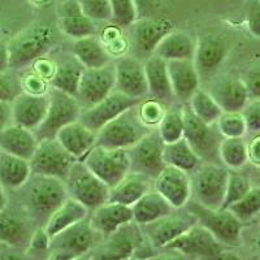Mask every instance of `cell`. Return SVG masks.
Returning a JSON list of instances; mask_svg holds the SVG:
<instances>
[{
  "mask_svg": "<svg viewBox=\"0 0 260 260\" xmlns=\"http://www.w3.org/2000/svg\"><path fill=\"white\" fill-rule=\"evenodd\" d=\"M16 191H20V207L37 228L45 226L50 216L69 197L64 181L34 173Z\"/></svg>",
  "mask_w": 260,
  "mask_h": 260,
  "instance_id": "obj_1",
  "label": "cell"
},
{
  "mask_svg": "<svg viewBox=\"0 0 260 260\" xmlns=\"http://www.w3.org/2000/svg\"><path fill=\"white\" fill-rule=\"evenodd\" d=\"M57 41L56 31L47 22H34L8 42L9 68L20 71L46 56Z\"/></svg>",
  "mask_w": 260,
  "mask_h": 260,
  "instance_id": "obj_2",
  "label": "cell"
},
{
  "mask_svg": "<svg viewBox=\"0 0 260 260\" xmlns=\"http://www.w3.org/2000/svg\"><path fill=\"white\" fill-rule=\"evenodd\" d=\"M99 238L102 236L94 231L87 216L86 219L51 237L48 257L59 260L78 259L89 254L99 242Z\"/></svg>",
  "mask_w": 260,
  "mask_h": 260,
  "instance_id": "obj_3",
  "label": "cell"
},
{
  "mask_svg": "<svg viewBox=\"0 0 260 260\" xmlns=\"http://www.w3.org/2000/svg\"><path fill=\"white\" fill-rule=\"evenodd\" d=\"M229 171L215 162H204L192 172L191 195L194 201L207 208H221L226 191Z\"/></svg>",
  "mask_w": 260,
  "mask_h": 260,
  "instance_id": "obj_4",
  "label": "cell"
},
{
  "mask_svg": "<svg viewBox=\"0 0 260 260\" xmlns=\"http://www.w3.org/2000/svg\"><path fill=\"white\" fill-rule=\"evenodd\" d=\"M151 130L152 129L147 127L141 121L137 106H134L104 125L98 132L95 145L108 148L127 150L136 145L139 139H142L146 134L150 133Z\"/></svg>",
  "mask_w": 260,
  "mask_h": 260,
  "instance_id": "obj_5",
  "label": "cell"
},
{
  "mask_svg": "<svg viewBox=\"0 0 260 260\" xmlns=\"http://www.w3.org/2000/svg\"><path fill=\"white\" fill-rule=\"evenodd\" d=\"M68 195L77 199L89 211L107 203L111 187L95 176L82 160H77L64 180Z\"/></svg>",
  "mask_w": 260,
  "mask_h": 260,
  "instance_id": "obj_6",
  "label": "cell"
},
{
  "mask_svg": "<svg viewBox=\"0 0 260 260\" xmlns=\"http://www.w3.org/2000/svg\"><path fill=\"white\" fill-rule=\"evenodd\" d=\"M197 217L198 224L210 231L222 246L236 247L241 243L242 221L226 208H207L198 202H187L185 206Z\"/></svg>",
  "mask_w": 260,
  "mask_h": 260,
  "instance_id": "obj_7",
  "label": "cell"
},
{
  "mask_svg": "<svg viewBox=\"0 0 260 260\" xmlns=\"http://www.w3.org/2000/svg\"><path fill=\"white\" fill-rule=\"evenodd\" d=\"M81 112L82 107L77 98L50 87L47 113L42 124L34 130V134L38 141L56 138L57 133L62 127L80 118Z\"/></svg>",
  "mask_w": 260,
  "mask_h": 260,
  "instance_id": "obj_8",
  "label": "cell"
},
{
  "mask_svg": "<svg viewBox=\"0 0 260 260\" xmlns=\"http://www.w3.org/2000/svg\"><path fill=\"white\" fill-rule=\"evenodd\" d=\"M82 161L110 187L120 182L130 171V160L125 148H108L95 145Z\"/></svg>",
  "mask_w": 260,
  "mask_h": 260,
  "instance_id": "obj_9",
  "label": "cell"
},
{
  "mask_svg": "<svg viewBox=\"0 0 260 260\" xmlns=\"http://www.w3.org/2000/svg\"><path fill=\"white\" fill-rule=\"evenodd\" d=\"M77 159L61 146L56 138L39 141L31 159L29 160L31 173L50 176L64 181Z\"/></svg>",
  "mask_w": 260,
  "mask_h": 260,
  "instance_id": "obj_10",
  "label": "cell"
},
{
  "mask_svg": "<svg viewBox=\"0 0 260 260\" xmlns=\"http://www.w3.org/2000/svg\"><path fill=\"white\" fill-rule=\"evenodd\" d=\"M143 238L141 226L132 221L102 238L103 241L98 242L89 255L95 259H129L143 245Z\"/></svg>",
  "mask_w": 260,
  "mask_h": 260,
  "instance_id": "obj_11",
  "label": "cell"
},
{
  "mask_svg": "<svg viewBox=\"0 0 260 260\" xmlns=\"http://www.w3.org/2000/svg\"><path fill=\"white\" fill-rule=\"evenodd\" d=\"M164 147L166 142L160 137L159 132L156 129L151 130L136 145L126 150L130 160V171L138 172L155 180L166 167Z\"/></svg>",
  "mask_w": 260,
  "mask_h": 260,
  "instance_id": "obj_12",
  "label": "cell"
},
{
  "mask_svg": "<svg viewBox=\"0 0 260 260\" xmlns=\"http://www.w3.org/2000/svg\"><path fill=\"white\" fill-rule=\"evenodd\" d=\"M166 248L194 259H217L224 254L221 243L198 222L180 234Z\"/></svg>",
  "mask_w": 260,
  "mask_h": 260,
  "instance_id": "obj_13",
  "label": "cell"
},
{
  "mask_svg": "<svg viewBox=\"0 0 260 260\" xmlns=\"http://www.w3.org/2000/svg\"><path fill=\"white\" fill-rule=\"evenodd\" d=\"M197 222V217L186 207H182L176 208L156 221L142 225L141 229L152 247L166 248L172 241Z\"/></svg>",
  "mask_w": 260,
  "mask_h": 260,
  "instance_id": "obj_14",
  "label": "cell"
},
{
  "mask_svg": "<svg viewBox=\"0 0 260 260\" xmlns=\"http://www.w3.org/2000/svg\"><path fill=\"white\" fill-rule=\"evenodd\" d=\"M115 64L113 61L101 68H85L80 80L76 98L82 110L99 103L115 90Z\"/></svg>",
  "mask_w": 260,
  "mask_h": 260,
  "instance_id": "obj_15",
  "label": "cell"
},
{
  "mask_svg": "<svg viewBox=\"0 0 260 260\" xmlns=\"http://www.w3.org/2000/svg\"><path fill=\"white\" fill-rule=\"evenodd\" d=\"M175 30V24L168 18L146 17L134 21L132 24V46L136 51V57L142 60L154 55L162 38Z\"/></svg>",
  "mask_w": 260,
  "mask_h": 260,
  "instance_id": "obj_16",
  "label": "cell"
},
{
  "mask_svg": "<svg viewBox=\"0 0 260 260\" xmlns=\"http://www.w3.org/2000/svg\"><path fill=\"white\" fill-rule=\"evenodd\" d=\"M115 64V90L126 96L142 101L148 96L145 64L136 56H124L113 60Z\"/></svg>",
  "mask_w": 260,
  "mask_h": 260,
  "instance_id": "obj_17",
  "label": "cell"
},
{
  "mask_svg": "<svg viewBox=\"0 0 260 260\" xmlns=\"http://www.w3.org/2000/svg\"><path fill=\"white\" fill-rule=\"evenodd\" d=\"M139 102L141 101L138 99H133L117 90H113L108 96L102 99L99 103L82 110L80 120L86 126L98 133L104 125L112 121L113 118L118 117L132 107L137 106Z\"/></svg>",
  "mask_w": 260,
  "mask_h": 260,
  "instance_id": "obj_18",
  "label": "cell"
},
{
  "mask_svg": "<svg viewBox=\"0 0 260 260\" xmlns=\"http://www.w3.org/2000/svg\"><path fill=\"white\" fill-rule=\"evenodd\" d=\"M183 117H185V130H183V138L186 139L192 150L197 152L201 160H210L215 155L219 154V145L221 139L217 138L220 136L219 130L215 133L213 126L203 122L198 118L187 104H183Z\"/></svg>",
  "mask_w": 260,
  "mask_h": 260,
  "instance_id": "obj_19",
  "label": "cell"
},
{
  "mask_svg": "<svg viewBox=\"0 0 260 260\" xmlns=\"http://www.w3.org/2000/svg\"><path fill=\"white\" fill-rule=\"evenodd\" d=\"M37 229L22 208H8L0 212V243L26 251L32 233Z\"/></svg>",
  "mask_w": 260,
  "mask_h": 260,
  "instance_id": "obj_20",
  "label": "cell"
},
{
  "mask_svg": "<svg viewBox=\"0 0 260 260\" xmlns=\"http://www.w3.org/2000/svg\"><path fill=\"white\" fill-rule=\"evenodd\" d=\"M154 189L171 203L173 208H182L191 198V180L187 172L166 166L154 180Z\"/></svg>",
  "mask_w": 260,
  "mask_h": 260,
  "instance_id": "obj_21",
  "label": "cell"
},
{
  "mask_svg": "<svg viewBox=\"0 0 260 260\" xmlns=\"http://www.w3.org/2000/svg\"><path fill=\"white\" fill-rule=\"evenodd\" d=\"M228 47L222 38L208 34L197 41L194 61L199 77H212L226 59Z\"/></svg>",
  "mask_w": 260,
  "mask_h": 260,
  "instance_id": "obj_22",
  "label": "cell"
},
{
  "mask_svg": "<svg viewBox=\"0 0 260 260\" xmlns=\"http://www.w3.org/2000/svg\"><path fill=\"white\" fill-rule=\"evenodd\" d=\"M12 122L34 130L45 120L48 110V92L45 95H34L21 91L11 102Z\"/></svg>",
  "mask_w": 260,
  "mask_h": 260,
  "instance_id": "obj_23",
  "label": "cell"
},
{
  "mask_svg": "<svg viewBox=\"0 0 260 260\" xmlns=\"http://www.w3.org/2000/svg\"><path fill=\"white\" fill-rule=\"evenodd\" d=\"M57 24L64 36L72 39L95 36V21L85 15L78 0H64L57 7Z\"/></svg>",
  "mask_w": 260,
  "mask_h": 260,
  "instance_id": "obj_24",
  "label": "cell"
},
{
  "mask_svg": "<svg viewBox=\"0 0 260 260\" xmlns=\"http://www.w3.org/2000/svg\"><path fill=\"white\" fill-rule=\"evenodd\" d=\"M172 90L176 101L187 104L192 95L199 90L201 77L192 60H171L167 61Z\"/></svg>",
  "mask_w": 260,
  "mask_h": 260,
  "instance_id": "obj_25",
  "label": "cell"
},
{
  "mask_svg": "<svg viewBox=\"0 0 260 260\" xmlns=\"http://www.w3.org/2000/svg\"><path fill=\"white\" fill-rule=\"evenodd\" d=\"M222 112H241L250 102L247 87L242 78L225 76L211 86L210 91Z\"/></svg>",
  "mask_w": 260,
  "mask_h": 260,
  "instance_id": "obj_26",
  "label": "cell"
},
{
  "mask_svg": "<svg viewBox=\"0 0 260 260\" xmlns=\"http://www.w3.org/2000/svg\"><path fill=\"white\" fill-rule=\"evenodd\" d=\"M147 80L148 96L171 106L176 101L172 90L167 61L156 55H151L143 60Z\"/></svg>",
  "mask_w": 260,
  "mask_h": 260,
  "instance_id": "obj_27",
  "label": "cell"
},
{
  "mask_svg": "<svg viewBox=\"0 0 260 260\" xmlns=\"http://www.w3.org/2000/svg\"><path fill=\"white\" fill-rule=\"evenodd\" d=\"M89 221L94 231L104 238L122 225L133 221V211L129 206L107 202L92 210L91 216L89 213Z\"/></svg>",
  "mask_w": 260,
  "mask_h": 260,
  "instance_id": "obj_28",
  "label": "cell"
},
{
  "mask_svg": "<svg viewBox=\"0 0 260 260\" xmlns=\"http://www.w3.org/2000/svg\"><path fill=\"white\" fill-rule=\"evenodd\" d=\"M96 132L86 126L80 118L62 127L56 139L77 160H82L96 143Z\"/></svg>",
  "mask_w": 260,
  "mask_h": 260,
  "instance_id": "obj_29",
  "label": "cell"
},
{
  "mask_svg": "<svg viewBox=\"0 0 260 260\" xmlns=\"http://www.w3.org/2000/svg\"><path fill=\"white\" fill-rule=\"evenodd\" d=\"M38 142V138L32 130L15 122L0 130V151L16 155L22 159H31Z\"/></svg>",
  "mask_w": 260,
  "mask_h": 260,
  "instance_id": "obj_30",
  "label": "cell"
},
{
  "mask_svg": "<svg viewBox=\"0 0 260 260\" xmlns=\"http://www.w3.org/2000/svg\"><path fill=\"white\" fill-rule=\"evenodd\" d=\"M151 189H154V180L148 176L129 171L120 182H117L110 190L108 202L120 203L132 207L137 201Z\"/></svg>",
  "mask_w": 260,
  "mask_h": 260,
  "instance_id": "obj_31",
  "label": "cell"
},
{
  "mask_svg": "<svg viewBox=\"0 0 260 260\" xmlns=\"http://www.w3.org/2000/svg\"><path fill=\"white\" fill-rule=\"evenodd\" d=\"M197 48V39L187 31L172 30L155 50L154 55L166 61L171 60H192Z\"/></svg>",
  "mask_w": 260,
  "mask_h": 260,
  "instance_id": "obj_32",
  "label": "cell"
},
{
  "mask_svg": "<svg viewBox=\"0 0 260 260\" xmlns=\"http://www.w3.org/2000/svg\"><path fill=\"white\" fill-rule=\"evenodd\" d=\"M55 65L56 67L52 78L50 80V87L76 96L85 67L78 61L73 53L55 60Z\"/></svg>",
  "mask_w": 260,
  "mask_h": 260,
  "instance_id": "obj_33",
  "label": "cell"
},
{
  "mask_svg": "<svg viewBox=\"0 0 260 260\" xmlns=\"http://www.w3.org/2000/svg\"><path fill=\"white\" fill-rule=\"evenodd\" d=\"M176 210L168 201L155 189L146 192L142 198L132 206L133 211V221L139 226L150 224L152 221L161 219L162 216L168 215Z\"/></svg>",
  "mask_w": 260,
  "mask_h": 260,
  "instance_id": "obj_34",
  "label": "cell"
},
{
  "mask_svg": "<svg viewBox=\"0 0 260 260\" xmlns=\"http://www.w3.org/2000/svg\"><path fill=\"white\" fill-rule=\"evenodd\" d=\"M89 212L90 211L81 202L68 197L50 216V219L47 220L43 228L48 236L52 237L67 228L72 226L76 222L86 219L89 216Z\"/></svg>",
  "mask_w": 260,
  "mask_h": 260,
  "instance_id": "obj_35",
  "label": "cell"
},
{
  "mask_svg": "<svg viewBox=\"0 0 260 260\" xmlns=\"http://www.w3.org/2000/svg\"><path fill=\"white\" fill-rule=\"evenodd\" d=\"M31 176L29 160L0 151V183L6 190L16 191Z\"/></svg>",
  "mask_w": 260,
  "mask_h": 260,
  "instance_id": "obj_36",
  "label": "cell"
},
{
  "mask_svg": "<svg viewBox=\"0 0 260 260\" xmlns=\"http://www.w3.org/2000/svg\"><path fill=\"white\" fill-rule=\"evenodd\" d=\"M72 53L85 68H101L113 61L101 39L95 36L74 39Z\"/></svg>",
  "mask_w": 260,
  "mask_h": 260,
  "instance_id": "obj_37",
  "label": "cell"
},
{
  "mask_svg": "<svg viewBox=\"0 0 260 260\" xmlns=\"http://www.w3.org/2000/svg\"><path fill=\"white\" fill-rule=\"evenodd\" d=\"M164 161H166V166L175 167L187 173H192L198 168L202 160L186 139L181 138L176 142L166 143Z\"/></svg>",
  "mask_w": 260,
  "mask_h": 260,
  "instance_id": "obj_38",
  "label": "cell"
},
{
  "mask_svg": "<svg viewBox=\"0 0 260 260\" xmlns=\"http://www.w3.org/2000/svg\"><path fill=\"white\" fill-rule=\"evenodd\" d=\"M156 130L166 143L176 142L183 138L185 130V117H183V107L171 106L167 107V111L162 116L161 121L157 125Z\"/></svg>",
  "mask_w": 260,
  "mask_h": 260,
  "instance_id": "obj_39",
  "label": "cell"
},
{
  "mask_svg": "<svg viewBox=\"0 0 260 260\" xmlns=\"http://www.w3.org/2000/svg\"><path fill=\"white\" fill-rule=\"evenodd\" d=\"M219 157L228 168H242L248 162L247 143L242 138H222L219 145Z\"/></svg>",
  "mask_w": 260,
  "mask_h": 260,
  "instance_id": "obj_40",
  "label": "cell"
},
{
  "mask_svg": "<svg viewBox=\"0 0 260 260\" xmlns=\"http://www.w3.org/2000/svg\"><path fill=\"white\" fill-rule=\"evenodd\" d=\"M187 106L197 117L208 125H215L217 118L222 113V110L213 99L212 95L201 89L192 95Z\"/></svg>",
  "mask_w": 260,
  "mask_h": 260,
  "instance_id": "obj_41",
  "label": "cell"
},
{
  "mask_svg": "<svg viewBox=\"0 0 260 260\" xmlns=\"http://www.w3.org/2000/svg\"><path fill=\"white\" fill-rule=\"evenodd\" d=\"M216 127L222 138H242L247 133V125L241 112H222L216 121Z\"/></svg>",
  "mask_w": 260,
  "mask_h": 260,
  "instance_id": "obj_42",
  "label": "cell"
},
{
  "mask_svg": "<svg viewBox=\"0 0 260 260\" xmlns=\"http://www.w3.org/2000/svg\"><path fill=\"white\" fill-rule=\"evenodd\" d=\"M111 22L116 26L125 29L132 26L138 18V8L136 0H110Z\"/></svg>",
  "mask_w": 260,
  "mask_h": 260,
  "instance_id": "obj_43",
  "label": "cell"
},
{
  "mask_svg": "<svg viewBox=\"0 0 260 260\" xmlns=\"http://www.w3.org/2000/svg\"><path fill=\"white\" fill-rule=\"evenodd\" d=\"M241 221H247L260 212V187H251L238 202L226 208Z\"/></svg>",
  "mask_w": 260,
  "mask_h": 260,
  "instance_id": "obj_44",
  "label": "cell"
},
{
  "mask_svg": "<svg viewBox=\"0 0 260 260\" xmlns=\"http://www.w3.org/2000/svg\"><path fill=\"white\" fill-rule=\"evenodd\" d=\"M251 182L246 176L236 173V172H229V178H228L226 191H225V198L222 202L221 208H229L232 204L240 201L242 197H245L250 189H251Z\"/></svg>",
  "mask_w": 260,
  "mask_h": 260,
  "instance_id": "obj_45",
  "label": "cell"
},
{
  "mask_svg": "<svg viewBox=\"0 0 260 260\" xmlns=\"http://www.w3.org/2000/svg\"><path fill=\"white\" fill-rule=\"evenodd\" d=\"M167 104L156 99H145L137 104V111L141 121L150 129H156L167 111Z\"/></svg>",
  "mask_w": 260,
  "mask_h": 260,
  "instance_id": "obj_46",
  "label": "cell"
},
{
  "mask_svg": "<svg viewBox=\"0 0 260 260\" xmlns=\"http://www.w3.org/2000/svg\"><path fill=\"white\" fill-rule=\"evenodd\" d=\"M99 39L104 45L106 50L108 51L111 57H116V59L124 56L127 47H129V42L121 32V27L116 26L113 24L104 30L103 36Z\"/></svg>",
  "mask_w": 260,
  "mask_h": 260,
  "instance_id": "obj_47",
  "label": "cell"
},
{
  "mask_svg": "<svg viewBox=\"0 0 260 260\" xmlns=\"http://www.w3.org/2000/svg\"><path fill=\"white\" fill-rule=\"evenodd\" d=\"M85 15L92 21H110V0H78Z\"/></svg>",
  "mask_w": 260,
  "mask_h": 260,
  "instance_id": "obj_48",
  "label": "cell"
},
{
  "mask_svg": "<svg viewBox=\"0 0 260 260\" xmlns=\"http://www.w3.org/2000/svg\"><path fill=\"white\" fill-rule=\"evenodd\" d=\"M21 83V90L27 94H34V95H45L47 94L50 90V83L47 80L41 77L36 72L29 71L25 72L20 77Z\"/></svg>",
  "mask_w": 260,
  "mask_h": 260,
  "instance_id": "obj_49",
  "label": "cell"
},
{
  "mask_svg": "<svg viewBox=\"0 0 260 260\" xmlns=\"http://www.w3.org/2000/svg\"><path fill=\"white\" fill-rule=\"evenodd\" d=\"M21 91L20 77H17V74L11 72V69L0 73V102L11 103Z\"/></svg>",
  "mask_w": 260,
  "mask_h": 260,
  "instance_id": "obj_50",
  "label": "cell"
},
{
  "mask_svg": "<svg viewBox=\"0 0 260 260\" xmlns=\"http://www.w3.org/2000/svg\"><path fill=\"white\" fill-rule=\"evenodd\" d=\"M245 20L250 34L260 38V0H247L246 2Z\"/></svg>",
  "mask_w": 260,
  "mask_h": 260,
  "instance_id": "obj_51",
  "label": "cell"
},
{
  "mask_svg": "<svg viewBox=\"0 0 260 260\" xmlns=\"http://www.w3.org/2000/svg\"><path fill=\"white\" fill-rule=\"evenodd\" d=\"M50 240L51 237L45 231V228L38 226L30 238L25 254L29 255L34 252V254H46L48 256V254H50Z\"/></svg>",
  "mask_w": 260,
  "mask_h": 260,
  "instance_id": "obj_52",
  "label": "cell"
},
{
  "mask_svg": "<svg viewBox=\"0 0 260 260\" xmlns=\"http://www.w3.org/2000/svg\"><path fill=\"white\" fill-rule=\"evenodd\" d=\"M242 115L247 125V132L260 133V98L248 102L242 110Z\"/></svg>",
  "mask_w": 260,
  "mask_h": 260,
  "instance_id": "obj_53",
  "label": "cell"
},
{
  "mask_svg": "<svg viewBox=\"0 0 260 260\" xmlns=\"http://www.w3.org/2000/svg\"><path fill=\"white\" fill-rule=\"evenodd\" d=\"M242 80L243 82H245L246 87H247L250 99H251V98L252 99L260 98V65L248 69Z\"/></svg>",
  "mask_w": 260,
  "mask_h": 260,
  "instance_id": "obj_54",
  "label": "cell"
},
{
  "mask_svg": "<svg viewBox=\"0 0 260 260\" xmlns=\"http://www.w3.org/2000/svg\"><path fill=\"white\" fill-rule=\"evenodd\" d=\"M31 67L32 71L36 72V73H38L39 76L45 78V80H47L48 83H50V80L52 78L56 65H55V60H51L48 59V57L43 56L37 59L36 61L32 62Z\"/></svg>",
  "mask_w": 260,
  "mask_h": 260,
  "instance_id": "obj_55",
  "label": "cell"
},
{
  "mask_svg": "<svg viewBox=\"0 0 260 260\" xmlns=\"http://www.w3.org/2000/svg\"><path fill=\"white\" fill-rule=\"evenodd\" d=\"M247 154L248 161L254 166L260 167V134L247 145Z\"/></svg>",
  "mask_w": 260,
  "mask_h": 260,
  "instance_id": "obj_56",
  "label": "cell"
},
{
  "mask_svg": "<svg viewBox=\"0 0 260 260\" xmlns=\"http://www.w3.org/2000/svg\"><path fill=\"white\" fill-rule=\"evenodd\" d=\"M12 124V106L9 102H0V130Z\"/></svg>",
  "mask_w": 260,
  "mask_h": 260,
  "instance_id": "obj_57",
  "label": "cell"
},
{
  "mask_svg": "<svg viewBox=\"0 0 260 260\" xmlns=\"http://www.w3.org/2000/svg\"><path fill=\"white\" fill-rule=\"evenodd\" d=\"M9 48L8 42L0 38V73L9 71Z\"/></svg>",
  "mask_w": 260,
  "mask_h": 260,
  "instance_id": "obj_58",
  "label": "cell"
},
{
  "mask_svg": "<svg viewBox=\"0 0 260 260\" xmlns=\"http://www.w3.org/2000/svg\"><path fill=\"white\" fill-rule=\"evenodd\" d=\"M8 207V197H7L6 187L0 183V212H3Z\"/></svg>",
  "mask_w": 260,
  "mask_h": 260,
  "instance_id": "obj_59",
  "label": "cell"
},
{
  "mask_svg": "<svg viewBox=\"0 0 260 260\" xmlns=\"http://www.w3.org/2000/svg\"><path fill=\"white\" fill-rule=\"evenodd\" d=\"M29 2H32V3L37 4V6H45V4L50 3L51 0H29Z\"/></svg>",
  "mask_w": 260,
  "mask_h": 260,
  "instance_id": "obj_60",
  "label": "cell"
},
{
  "mask_svg": "<svg viewBox=\"0 0 260 260\" xmlns=\"http://www.w3.org/2000/svg\"><path fill=\"white\" fill-rule=\"evenodd\" d=\"M20 2H29V0H20Z\"/></svg>",
  "mask_w": 260,
  "mask_h": 260,
  "instance_id": "obj_61",
  "label": "cell"
}]
</instances>
